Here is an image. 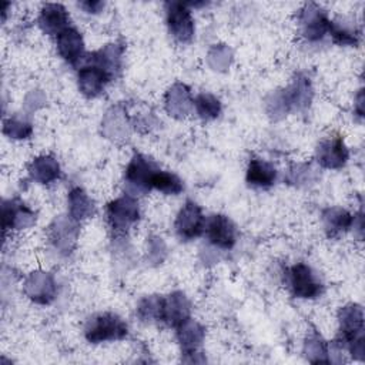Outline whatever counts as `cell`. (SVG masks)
I'll return each instance as SVG.
<instances>
[{"label":"cell","mask_w":365,"mask_h":365,"mask_svg":"<svg viewBox=\"0 0 365 365\" xmlns=\"http://www.w3.org/2000/svg\"><path fill=\"white\" fill-rule=\"evenodd\" d=\"M205 217L202 214L201 207L194 201H185V204L178 211L175 221H174V230L177 237L187 242L192 241L198 237H201L205 231Z\"/></svg>","instance_id":"cell-7"},{"label":"cell","mask_w":365,"mask_h":365,"mask_svg":"<svg viewBox=\"0 0 365 365\" xmlns=\"http://www.w3.org/2000/svg\"><path fill=\"white\" fill-rule=\"evenodd\" d=\"M38 26L48 36H58L70 27V16L67 9L60 3H46L40 9Z\"/></svg>","instance_id":"cell-16"},{"label":"cell","mask_w":365,"mask_h":365,"mask_svg":"<svg viewBox=\"0 0 365 365\" xmlns=\"http://www.w3.org/2000/svg\"><path fill=\"white\" fill-rule=\"evenodd\" d=\"M339 334L335 339V345L339 349L348 348V345L358 336L364 335V309L358 304H348L338 312Z\"/></svg>","instance_id":"cell-9"},{"label":"cell","mask_w":365,"mask_h":365,"mask_svg":"<svg viewBox=\"0 0 365 365\" xmlns=\"http://www.w3.org/2000/svg\"><path fill=\"white\" fill-rule=\"evenodd\" d=\"M104 134L110 138H120L125 137L128 134V123L124 111L120 108H111L108 113H106V117L101 123Z\"/></svg>","instance_id":"cell-28"},{"label":"cell","mask_w":365,"mask_h":365,"mask_svg":"<svg viewBox=\"0 0 365 365\" xmlns=\"http://www.w3.org/2000/svg\"><path fill=\"white\" fill-rule=\"evenodd\" d=\"M164 309L163 295H147L137 305V315L144 322H161Z\"/></svg>","instance_id":"cell-27"},{"label":"cell","mask_w":365,"mask_h":365,"mask_svg":"<svg viewBox=\"0 0 365 365\" xmlns=\"http://www.w3.org/2000/svg\"><path fill=\"white\" fill-rule=\"evenodd\" d=\"M328 34L332 37V41L339 46H356L359 41L358 33L355 31V29L332 20H329Z\"/></svg>","instance_id":"cell-31"},{"label":"cell","mask_w":365,"mask_h":365,"mask_svg":"<svg viewBox=\"0 0 365 365\" xmlns=\"http://www.w3.org/2000/svg\"><path fill=\"white\" fill-rule=\"evenodd\" d=\"M68 217L77 222L91 218L96 212V204L91 197L80 187H73L67 195Z\"/></svg>","instance_id":"cell-25"},{"label":"cell","mask_w":365,"mask_h":365,"mask_svg":"<svg viewBox=\"0 0 365 365\" xmlns=\"http://www.w3.org/2000/svg\"><path fill=\"white\" fill-rule=\"evenodd\" d=\"M355 111L358 113L359 117L364 115V93L362 90H359L358 96H356V104H355Z\"/></svg>","instance_id":"cell-36"},{"label":"cell","mask_w":365,"mask_h":365,"mask_svg":"<svg viewBox=\"0 0 365 365\" xmlns=\"http://www.w3.org/2000/svg\"><path fill=\"white\" fill-rule=\"evenodd\" d=\"M86 13L88 14H97L104 9V3L100 0H87V1H81L78 4Z\"/></svg>","instance_id":"cell-35"},{"label":"cell","mask_w":365,"mask_h":365,"mask_svg":"<svg viewBox=\"0 0 365 365\" xmlns=\"http://www.w3.org/2000/svg\"><path fill=\"white\" fill-rule=\"evenodd\" d=\"M23 291L33 302L47 305L53 302L57 295V284L50 272L33 271L24 279Z\"/></svg>","instance_id":"cell-12"},{"label":"cell","mask_w":365,"mask_h":365,"mask_svg":"<svg viewBox=\"0 0 365 365\" xmlns=\"http://www.w3.org/2000/svg\"><path fill=\"white\" fill-rule=\"evenodd\" d=\"M3 134L13 140H26L33 134V125L20 118H6L3 121Z\"/></svg>","instance_id":"cell-32"},{"label":"cell","mask_w":365,"mask_h":365,"mask_svg":"<svg viewBox=\"0 0 365 365\" xmlns=\"http://www.w3.org/2000/svg\"><path fill=\"white\" fill-rule=\"evenodd\" d=\"M205 235L211 245L220 250H231L237 242V227L224 214H214L205 221Z\"/></svg>","instance_id":"cell-14"},{"label":"cell","mask_w":365,"mask_h":365,"mask_svg":"<svg viewBox=\"0 0 365 365\" xmlns=\"http://www.w3.org/2000/svg\"><path fill=\"white\" fill-rule=\"evenodd\" d=\"M164 107L168 115L174 118H185L191 108H194V100L191 97L190 88L182 83L173 84L164 97Z\"/></svg>","instance_id":"cell-19"},{"label":"cell","mask_w":365,"mask_h":365,"mask_svg":"<svg viewBox=\"0 0 365 365\" xmlns=\"http://www.w3.org/2000/svg\"><path fill=\"white\" fill-rule=\"evenodd\" d=\"M245 180L251 187L269 188L277 180V168L267 160L251 158L247 167Z\"/></svg>","instance_id":"cell-24"},{"label":"cell","mask_w":365,"mask_h":365,"mask_svg":"<svg viewBox=\"0 0 365 365\" xmlns=\"http://www.w3.org/2000/svg\"><path fill=\"white\" fill-rule=\"evenodd\" d=\"M57 53L63 60L70 64H77L83 60L84 54V40L81 33L76 27H68L56 37Z\"/></svg>","instance_id":"cell-18"},{"label":"cell","mask_w":365,"mask_h":365,"mask_svg":"<svg viewBox=\"0 0 365 365\" xmlns=\"http://www.w3.org/2000/svg\"><path fill=\"white\" fill-rule=\"evenodd\" d=\"M123 54H124V47L121 44L108 43L101 48H98L97 51L86 54L80 63H88L98 67L113 80L121 70Z\"/></svg>","instance_id":"cell-15"},{"label":"cell","mask_w":365,"mask_h":365,"mask_svg":"<svg viewBox=\"0 0 365 365\" xmlns=\"http://www.w3.org/2000/svg\"><path fill=\"white\" fill-rule=\"evenodd\" d=\"M177 339L184 355L194 354L201 346L205 338V328L191 317L177 328Z\"/></svg>","instance_id":"cell-23"},{"label":"cell","mask_w":365,"mask_h":365,"mask_svg":"<svg viewBox=\"0 0 365 365\" xmlns=\"http://www.w3.org/2000/svg\"><path fill=\"white\" fill-rule=\"evenodd\" d=\"M314 97L312 83L308 76L298 73L294 80L282 90L275 91L268 103V114L274 118H282L294 111H304L309 107Z\"/></svg>","instance_id":"cell-1"},{"label":"cell","mask_w":365,"mask_h":365,"mask_svg":"<svg viewBox=\"0 0 365 365\" xmlns=\"http://www.w3.org/2000/svg\"><path fill=\"white\" fill-rule=\"evenodd\" d=\"M106 217L113 234L124 237L140 220V205L135 197L124 194L107 204Z\"/></svg>","instance_id":"cell-3"},{"label":"cell","mask_w":365,"mask_h":365,"mask_svg":"<svg viewBox=\"0 0 365 365\" xmlns=\"http://www.w3.org/2000/svg\"><path fill=\"white\" fill-rule=\"evenodd\" d=\"M36 222V212L19 198L4 200L1 204L3 232L30 228Z\"/></svg>","instance_id":"cell-13"},{"label":"cell","mask_w":365,"mask_h":365,"mask_svg":"<svg viewBox=\"0 0 365 365\" xmlns=\"http://www.w3.org/2000/svg\"><path fill=\"white\" fill-rule=\"evenodd\" d=\"M354 217L348 210L329 207L322 211V225L329 238H338L349 231L354 225Z\"/></svg>","instance_id":"cell-22"},{"label":"cell","mask_w":365,"mask_h":365,"mask_svg":"<svg viewBox=\"0 0 365 365\" xmlns=\"http://www.w3.org/2000/svg\"><path fill=\"white\" fill-rule=\"evenodd\" d=\"M77 81L81 94L87 98H94L104 91V87L111 81V78L98 67L83 63L77 73Z\"/></svg>","instance_id":"cell-17"},{"label":"cell","mask_w":365,"mask_h":365,"mask_svg":"<svg viewBox=\"0 0 365 365\" xmlns=\"http://www.w3.org/2000/svg\"><path fill=\"white\" fill-rule=\"evenodd\" d=\"M288 287L295 298L314 299L322 294L324 285L305 262L294 264L288 271Z\"/></svg>","instance_id":"cell-6"},{"label":"cell","mask_w":365,"mask_h":365,"mask_svg":"<svg viewBox=\"0 0 365 365\" xmlns=\"http://www.w3.org/2000/svg\"><path fill=\"white\" fill-rule=\"evenodd\" d=\"M298 23L302 37L308 41L322 40L328 34L329 19L327 11L315 3H307L302 6L298 13Z\"/></svg>","instance_id":"cell-8"},{"label":"cell","mask_w":365,"mask_h":365,"mask_svg":"<svg viewBox=\"0 0 365 365\" xmlns=\"http://www.w3.org/2000/svg\"><path fill=\"white\" fill-rule=\"evenodd\" d=\"M165 21L173 38L181 44L190 43L194 37L195 24L191 9L182 1L165 3Z\"/></svg>","instance_id":"cell-5"},{"label":"cell","mask_w":365,"mask_h":365,"mask_svg":"<svg viewBox=\"0 0 365 365\" xmlns=\"http://www.w3.org/2000/svg\"><path fill=\"white\" fill-rule=\"evenodd\" d=\"M27 171L31 180L44 185L57 181L61 175L58 161L48 154H43L33 158L27 167Z\"/></svg>","instance_id":"cell-21"},{"label":"cell","mask_w":365,"mask_h":365,"mask_svg":"<svg viewBox=\"0 0 365 365\" xmlns=\"http://www.w3.org/2000/svg\"><path fill=\"white\" fill-rule=\"evenodd\" d=\"M221 108L222 106L220 98L211 93H200L194 98V110L197 115L204 121L215 120L221 114Z\"/></svg>","instance_id":"cell-30"},{"label":"cell","mask_w":365,"mask_h":365,"mask_svg":"<svg viewBox=\"0 0 365 365\" xmlns=\"http://www.w3.org/2000/svg\"><path fill=\"white\" fill-rule=\"evenodd\" d=\"M48 241L53 248L61 254L68 255L73 252L78 238V222L73 218L57 217L48 227Z\"/></svg>","instance_id":"cell-11"},{"label":"cell","mask_w":365,"mask_h":365,"mask_svg":"<svg viewBox=\"0 0 365 365\" xmlns=\"http://www.w3.org/2000/svg\"><path fill=\"white\" fill-rule=\"evenodd\" d=\"M315 158L322 168L339 170L346 164L349 158V151L345 145L344 138L339 134H331L328 137H324L317 145Z\"/></svg>","instance_id":"cell-10"},{"label":"cell","mask_w":365,"mask_h":365,"mask_svg":"<svg viewBox=\"0 0 365 365\" xmlns=\"http://www.w3.org/2000/svg\"><path fill=\"white\" fill-rule=\"evenodd\" d=\"M158 165L150 157L135 153L124 173V184L128 195L135 197L137 194H145L151 190V181L154 174L158 171Z\"/></svg>","instance_id":"cell-4"},{"label":"cell","mask_w":365,"mask_h":365,"mask_svg":"<svg viewBox=\"0 0 365 365\" xmlns=\"http://www.w3.org/2000/svg\"><path fill=\"white\" fill-rule=\"evenodd\" d=\"M151 190H157L165 195H178L180 192H182L184 184L177 174L158 170L153 177Z\"/></svg>","instance_id":"cell-29"},{"label":"cell","mask_w":365,"mask_h":365,"mask_svg":"<svg viewBox=\"0 0 365 365\" xmlns=\"http://www.w3.org/2000/svg\"><path fill=\"white\" fill-rule=\"evenodd\" d=\"M191 315V304L187 295L181 291H174L170 295L164 297V309H163V319L168 327L177 328L184 321H187Z\"/></svg>","instance_id":"cell-20"},{"label":"cell","mask_w":365,"mask_h":365,"mask_svg":"<svg viewBox=\"0 0 365 365\" xmlns=\"http://www.w3.org/2000/svg\"><path fill=\"white\" fill-rule=\"evenodd\" d=\"M231 58H232V53L230 47L225 44L212 46L207 56L208 64L212 67V70H218V71L227 70L231 64Z\"/></svg>","instance_id":"cell-33"},{"label":"cell","mask_w":365,"mask_h":365,"mask_svg":"<svg viewBox=\"0 0 365 365\" xmlns=\"http://www.w3.org/2000/svg\"><path fill=\"white\" fill-rule=\"evenodd\" d=\"M147 254H148V259L151 262H154V264L163 262V259L167 255V247H165L163 238H160V237H150L148 247H147Z\"/></svg>","instance_id":"cell-34"},{"label":"cell","mask_w":365,"mask_h":365,"mask_svg":"<svg viewBox=\"0 0 365 365\" xmlns=\"http://www.w3.org/2000/svg\"><path fill=\"white\" fill-rule=\"evenodd\" d=\"M125 321L114 312H100L90 317L84 325V336L90 344L121 341L127 336Z\"/></svg>","instance_id":"cell-2"},{"label":"cell","mask_w":365,"mask_h":365,"mask_svg":"<svg viewBox=\"0 0 365 365\" xmlns=\"http://www.w3.org/2000/svg\"><path fill=\"white\" fill-rule=\"evenodd\" d=\"M304 354H305L307 359L312 364H328V362H331L329 356H328L329 352H328L327 342L315 331H312L307 335L305 342H304Z\"/></svg>","instance_id":"cell-26"}]
</instances>
